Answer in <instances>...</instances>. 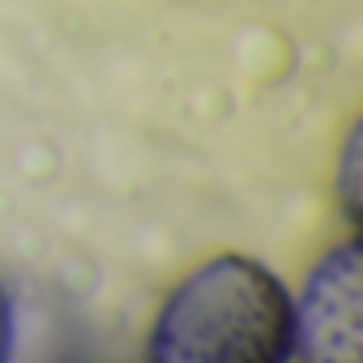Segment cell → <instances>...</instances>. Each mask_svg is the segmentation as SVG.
Returning a JSON list of instances; mask_svg holds the SVG:
<instances>
[{
  "instance_id": "7a4b0ae2",
  "label": "cell",
  "mask_w": 363,
  "mask_h": 363,
  "mask_svg": "<svg viewBox=\"0 0 363 363\" xmlns=\"http://www.w3.org/2000/svg\"><path fill=\"white\" fill-rule=\"evenodd\" d=\"M295 363H363V244H329L291 295Z\"/></svg>"
},
{
  "instance_id": "277c9868",
  "label": "cell",
  "mask_w": 363,
  "mask_h": 363,
  "mask_svg": "<svg viewBox=\"0 0 363 363\" xmlns=\"http://www.w3.org/2000/svg\"><path fill=\"white\" fill-rule=\"evenodd\" d=\"M13 342H18V312L9 286L0 282V363H13Z\"/></svg>"
},
{
  "instance_id": "3957f363",
  "label": "cell",
  "mask_w": 363,
  "mask_h": 363,
  "mask_svg": "<svg viewBox=\"0 0 363 363\" xmlns=\"http://www.w3.org/2000/svg\"><path fill=\"white\" fill-rule=\"evenodd\" d=\"M337 201H342V214L350 227H359V201H363V179H359V128H350L346 137V150H342V162H337Z\"/></svg>"
},
{
  "instance_id": "6da1fadb",
  "label": "cell",
  "mask_w": 363,
  "mask_h": 363,
  "mask_svg": "<svg viewBox=\"0 0 363 363\" xmlns=\"http://www.w3.org/2000/svg\"><path fill=\"white\" fill-rule=\"evenodd\" d=\"M145 363H291V291L244 252L179 278L145 333Z\"/></svg>"
}]
</instances>
